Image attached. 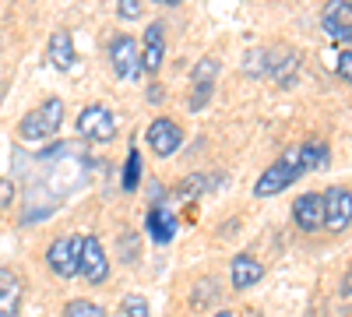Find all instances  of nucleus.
Returning a JSON list of instances; mask_svg holds the SVG:
<instances>
[{"label": "nucleus", "instance_id": "obj_1", "mask_svg": "<svg viewBox=\"0 0 352 317\" xmlns=\"http://www.w3.org/2000/svg\"><path fill=\"white\" fill-rule=\"evenodd\" d=\"M60 124H64V102L46 99L43 106L28 109L21 117L18 134H21V141H46V138H53L56 131H60Z\"/></svg>", "mask_w": 352, "mask_h": 317}, {"label": "nucleus", "instance_id": "obj_2", "mask_svg": "<svg viewBox=\"0 0 352 317\" xmlns=\"http://www.w3.org/2000/svg\"><path fill=\"white\" fill-rule=\"evenodd\" d=\"M303 177V162H300V149H289L278 162H272L268 169L261 173V180H257V187H254V194L257 197H272V194H278V190H285V187H292Z\"/></svg>", "mask_w": 352, "mask_h": 317}, {"label": "nucleus", "instance_id": "obj_3", "mask_svg": "<svg viewBox=\"0 0 352 317\" xmlns=\"http://www.w3.org/2000/svg\"><path fill=\"white\" fill-rule=\"evenodd\" d=\"M78 134H81L85 141L106 145V141H113V138H116V117H113V113H109L106 106L92 102V106H85V109L78 113Z\"/></svg>", "mask_w": 352, "mask_h": 317}, {"label": "nucleus", "instance_id": "obj_4", "mask_svg": "<svg viewBox=\"0 0 352 317\" xmlns=\"http://www.w3.org/2000/svg\"><path fill=\"white\" fill-rule=\"evenodd\" d=\"M109 64H113L116 78H124V81L141 78V46H138V39L116 36V39L109 43Z\"/></svg>", "mask_w": 352, "mask_h": 317}, {"label": "nucleus", "instance_id": "obj_5", "mask_svg": "<svg viewBox=\"0 0 352 317\" xmlns=\"http://www.w3.org/2000/svg\"><path fill=\"white\" fill-rule=\"evenodd\" d=\"M78 275H85V282H92V285H102L109 278V257H106V250H102V243L96 237H85L81 240Z\"/></svg>", "mask_w": 352, "mask_h": 317}, {"label": "nucleus", "instance_id": "obj_6", "mask_svg": "<svg viewBox=\"0 0 352 317\" xmlns=\"http://www.w3.org/2000/svg\"><path fill=\"white\" fill-rule=\"evenodd\" d=\"M320 197H324V226L331 229V233H345L349 222H352V194H349V187L335 184Z\"/></svg>", "mask_w": 352, "mask_h": 317}, {"label": "nucleus", "instance_id": "obj_7", "mask_svg": "<svg viewBox=\"0 0 352 317\" xmlns=\"http://www.w3.org/2000/svg\"><path fill=\"white\" fill-rule=\"evenodd\" d=\"M78 254H81V237H64V240H53L46 250V265L53 275L60 278H74L78 275Z\"/></svg>", "mask_w": 352, "mask_h": 317}, {"label": "nucleus", "instance_id": "obj_8", "mask_svg": "<svg viewBox=\"0 0 352 317\" xmlns=\"http://www.w3.org/2000/svg\"><path fill=\"white\" fill-rule=\"evenodd\" d=\"M320 25H324V32L331 39L349 46V39H352V4L349 0H328L324 11H320Z\"/></svg>", "mask_w": 352, "mask_h": 317}, {"label": "nucleus", "instance_id": "obj_9", "mask_svg": "<svg viewBox=\"0 0 352 317\" xmlns=\"http://www.w3.org/2000/svg\"><path fill=\"white\" fill-rule=\"evenodd\" d=\"M292 222H296L303 233H317L320 226H324V197L320 194H300L292 201Z\"/></svg>", "mask_w": 352, "mask_h": 317}, {"label": "nucleus", "instance_id": "obj_10", "mask_svg": "<svg viewBox=\"0 0 352 317\" xmlns=\"http://www.w3.org/2000/svg\"><path fill=\"white\" fill-rule=\"evenodd\" d=\"M148 145H152V152L155 155H173L176 149L184 145V131H180V124L176 120H169V117H159V120H152V127H148Z\"/></svg>", "mask_w": 352, "mask_h": 317}, {"label": "nucleus", "instance_id": "obj_11", "mask_svg": "<svg viewBox=\"0 0 352 317\" xmlns=\"http://www.w3.org/2000/svg\"><path fill=\"white\" fill-rule=\"evenodd\" d=\"M138 46H141V67L148 74H155L162 67V56H166V32H162V25L152 21L148 28H144V39Z\"/></svg>", "mask_w": 352, "mask_h": 317}, {"label": "nucleus", "instance_id": "obj_12", "mask_svg": "<svg viewBox=\"0 0 352 317\" xmlns=\"http://www.w3.org/2000/svg\"><path fill=\"white\" fill-rule=\"evenodd\" d=\"M261 275H264V268H261V261H254L250 254H236L232 257V265H229V282H232V289H250L254 282H261Z\"/></svg>", "mask_w": 352, "mask_h": 317}, {"label": "nucleus", "instance_id": "obj_13", "mask_svg": "<svg viewBox=\"0 0 352 317\" xmlns=\"http://www.w3.org/2000/svg\"><path fill=\"white\" fill-rule=\"evenodd\" d=\"M21 278L14 272H0V317H18L21 310Z\"/></svg>", "mask_w": 352, "mask_h": 317}, {"label": "nucleus", "instance_id": "obj_14", "mask_svg": "<svg viewBox=\"0 0 352 317\" xmlns=\"http://www.w3.org/2000/svg\"><path fill=\"white\" fill-rule=\"evenodd\" d=\"M50 64L56 71H71L74 67V46H71L67 28H56V32L50 36Z\"/></svg>", "mask_w": 352, "mask_h": 317}, {"label": "nucleus", "instance_id": "obj_15", "mask_svg": "<svg viewBox=\"0 0 352 317\" xmlns=\"http://www.w3.org/2000/svg\"><path fill=\"white\" fill-rule=\"evenodd\" d=\"M148 233H152L155 243H169V240L176 237V219H173V212L152 208V212H148Z\"/></svg>", "mask_w": 352, "mask_h": 317}, {"label": "nucleus", "instance_id": "obj_16", "mask_svg": "<svg viewBox=\"0 0 352 317\" xmlns=\"http://www.w3.org/2000/svg\"><path fill=\"white\" fill-rule=\"evenodd\" d=\"M300 162H303V173L307 169H328L331 166V149L324 141H307L300 145Z\"/></svg>", "mask_w": 352, "mask_h": 317}, {"label": "nucleus", "instance_id": "obj_17", "mask_svg": "<svg viewBox=\"0 0 352 317\" xmlns=\"http://www.w3.org/2000/svg\"><path fill=\"white\" fill-rule=\"evenodd\" d=\"M64 317H106V310L92 300H71L64 307Z\"/></svg>", "mask_w": 352, "mask_h": 317}, {"label": "nucleus", "instance_id": "obj_18", "mask_svg": "<svg viewBox=\"0 0 352 317\" xmlns=\"http://www.w3.org/2000/svg\"><path fill=\"white\" fill-rule=\"evenodd\" d=\"M138 184H141V155L131 149L127 166H124V190H138Z\"/></svg>", "mask_w": 352, "mask_h": 317}, {"label": "nucleus", "instance_id": "obj_19", "mask_svg": "<svg viewBox=\"0 0 352 317\" xmlns=\"http://www.w3.org/2000/svg\"><path fill=\"white\" fill-rule=\"evenodd\" d=\"M215 74H219V61L204 56V61L194 67V85H215Z\"/></svg>", "mask_w": 352, "mask_h": 317}, {"label": "nucleus", "instance_id": "obj_20", "mask_svg": "<svg viewBox=\"0 0 352 317\" xmlns=\"http://www.w3.org/2000/svg\"><path fill=\"white\" fill-rule=\"evenodd\" d=\"M124 314H127V317H152L148 300H144V296H127V300H124Z\"/></svg>", "mask_w": 352, "mask_h": 317}, {"label": "nucleus", "instance_id": "obj_21", "mask_svg": "<svg viewBox=\"0 0 352 317\" xmlns=\"http://www.w3.org/2000/svg\"><path fill=\"white\" fill-rule=\"evenodd\" d=\"M116 14L124 21H138L141 18V0H116Z\"/></svg>", "mask_w": 352, "mask_h": 317}, {"label": "nucleus", "instance_id": "obj_22", "mask_svg": "<svg viewBox=\"0 0 352 317\" xmlns=\"http://www.w3.org/2000/svg\"><path fill=\"white\" fill-rule=\"evenodd\" d=\"M208 99H212V85H194V96H190V109L197 113V109H204V106H208Z\"/></svg>", "mask_w": 352, "mask_h": 317}, {"label": "nucleus", "instance_id": "obj_23", "mask_svg": "<svg viewBox=\"0 0 352 317\" xmlns=\"http://www.w3.org/2000/svg\"><path fill=\"white\" fill-rule=\"evenodd\" d=\"M338 78H342V81L352 78V53H349V50H342V56H338Z\"/></svg>", "mask_w": 352, "mask_h": 317}, {"label": "nucleus", "instance_id": "obj_24", "mask_svg": "<svg viewBox=\"0 0 352 317\" xmlns=\"http://www.w3.org/2000/svg\"><path fill=\"white\" fill-rule=\"evenodd\" d=\"M11 197H14V184L11 180H0V208H8Z\"/></svg>", "mask_w": 352, "mask_h": 317}, {"label": "nucleus", "instance_id": "obj_25", "mask_svg": "<svg viewBox=\"0 0 352 317\" xmlns=\"http://www.w3.org/2000/svg\"><path fill=\"white\" fill-rule=\"evenodd\" d=\"M148 99H152V102H159V99H162V89H159V85H152V89H148Z\"/></svg>", "mask_w": 352, "mask_h": 317}, {"label": "nucleus", "instance_id": "obj_26", "mask_svg": "<svg viewBox=\"0 0 352 317\" xmlns=\"http://www.w3.org/2000/svg\"><path fill=\"white\" fill-rule=\"evenodd\" d=\"M155 4H180V0H155Z\"/></svg>", "mask_w": 352, "mask_h": 317}, {"label": "nucleus", "instance_id": "obj_27", "mask_svg": "<svg viewBox=\"0 0 352 317\" xmlns=\"http://www.w3.org/2000/svg\"><path fill=\"white\" fill-rule=\"evenodd\" d=\"M215 317H232V314H229V310H219V314H215Z\"/></svg>", "mask_w": 352, "mask_h": 317}]
</instances>
